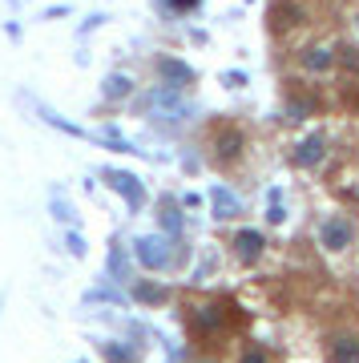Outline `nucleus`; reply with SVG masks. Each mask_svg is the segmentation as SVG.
Listing matches in <instances>:
<instances>
[{
	"label": "nucleus",
	"mask_w": 359,
	"mask_h": 363,
	"mask_svg": "<svg viewBox=\"0 0 359 363\" xmlns=\"http://www.w3.org/2000/svg\"><path fill=\"white\" fill-rule=\"evenodd\" d=\"M351 238H355V230H351V222H347V218H339V214H335V218H323V226H319V242H323L327 250H331V255L347 250V247H351Z\"/></svg>",
	"instance_id": "f257e3e1"
},
{
	"label": "nucleus",
	"mask_w": 359,
	"mask_h": 363,
	"mask_svg": "<svg viewBox=\"0 0 359 363\" xmlns=\"http://www.w3.org/2000/svg\"><path fill=\"white\" fill-rule=\"evenodd\" d=\"M299 65L307 69V73H331L339 65V57H335L331 45H307V49L299 52Z\"/></svg>",
	"instance_id": "f03ea898"
},
{
	"label": "nucleus",
	"mask_w": 359,
	"mask_h": 363,
	"mask_svg": "<svg viewBox=\"0 0 359 363\" xmlns=\"http://www.w3.org/2000/svg\"><path fill=\"white\" fill-rule=\"evenodd\" d=\"M138 262L150 267V271H162L170 262V242L166 238H154V234L150 238H138Z\"/></svg>",
	"instance_id": "7ed1b4c3"
},
{
	"label": "nucleus",
	"mask_w": 359,
	"mask_h": 363,
	"mask_svg": "<svg viewBox=\"0 0 359 363\" xmlns=\"http://www.w3.org/2000/svg\"><path fill=\"white\" fill-rule=\"evenodd\" d=\"M323 154H327V138H323V133H311V138H303V142L295 145L291 162L303 166V169H311V166H319L323 162Z\"/></svg>",
	"instance_id": "20e7f679"
},
{
	"label": "nucleus",
	"mask_w": 359,
	"mask_h": 363,
	"mask_svg": "<svg viewBox=\"0 0 359 363\" xmlns=\"http://www.w3.org/2000/svg\"><path fill=\"white\" fill-rule=\"evenodd\" d=\"M222 319H226V315H222L219 303L194 307V311H190V331H194V335H210V331H219V327H222Z\"/></svg>",
	"instance_id": "39448f33"
},
{
	"label": "nucleus",
	"mask_w": 359,
	"mask_h": 363,
	"mask_svg": "<svg viewBox=\"0 0 359 363\" xmlns=\"http://www.w3.org/2000/svg\"><path fill=\"white\" fill-rule=\"evenodd\" d=\"M158 77H162V85H170V89H182V85L194 81V69L174 61V57H158Z\"/></svg>",
	"instance_id": "423d86ee"
},
{
	"label": "nucleus",
	"mask_w": 359,
	"mask_h": 363,
	"mask_svg": "<svg viewBox=\"0 0 359 363\" xmlns=\"http://www.w3.org/2000/svg\"><path fill=\"white\" fill-rule=\"evenodd\" d=\"M263 247H267V238H263L258 230H238L234 234V255H238L243 262H258Z\"/></svg>",
	"instance_id": "0eeeda50"
},
{
	"label": "nucleus",
	"mask_w": 359,
	"mask_h": 363,
	"mask_svg": "<svg viewBox=\"0 0 359 363\" xmlns=\"http://www.w3.org/2000/svg\"><path fill=\"white\" fill-rule=\"evenodd\" d=\"M327 355L331 363H359V335H335Z\"/></svg>",
	"instance_id": "6e6552de"
},
{
	"label": "nucleus",
	"mask_w": 359,
	"mask_h": 363,
	"mask_svg": "<svg viewBox=\"0 0 359 363\" xmlns=\"http://www.w3.org/2000/svg\"><path fill=\"white\" fill-rule=\"evenodd\" d=\"M214 154H219L222 162H234V157L243 154V133L238 130H222L219 138H214Z\"/></svg>",
	"instance_id": "1a4fd4ad"
},
{
	"label": "nucleus",
	"mask_w": 359,
	"mask_h": 363,
	"mask_svg": "<svg viewBox=\"0 0 359 363\" xmlns=\"http://www.w3.org/2000/svg\"><path fill=\"white\" fill-rule=\"evenodd\" d=\"M109 182H114V190L117 194H126L129 202H133V206H141V186H138V178H133V174H109Z\"/></svg>",
	"instance_id": "9d476101"
},
{
	"label": "nucleus",
	"mask_w": 359,
	"mask_h": 363,
	"mask_svg": "<svg viewBox=\"0 0 359 363\" xmlns=\"http://www.w3.org/2000/svg\"><path fill=\"white\" fill-rule=\"evenodd\" d=\"M129 93H133V81H129L126 73H109V77H105V97H109V101H121Z\"/></svg>",
	"instance_id": "9b49d317"
},
{
	"label": "nucleus",
	"mask_w": 359,
	"mask_h": 363,
	"mask_svg": "<svg viewBox=\"0 0 359 363\" xmlns=\"http://www.w3.org/2000/svg\"><path fill=\"white\" fill-rule=\"evenodd\" d=\"M270 16H275V28H282V25H299V21H303V9H295V4H275V9H270Z\"/></svg>",
	"instance_id": "f8f14e48"
},
{
	"label": "nucleus",
	"mask_w": 359,
	"mask_h": 363,
	"mask_svg": "<svg viewBox=\"0 0 359 363\" xmlns=\"http://www.w3.org/2000/svg\"><path fill=\"white\" fill-rule=\"evenodd\" d=\"M138 298H145V303H162V298H166V286H145V283H141L138 286Z\"/></svg>",
	"instance_id": "ddd939ff"
},
{
	"label": "nucleus",
	"mask_w": 359,
	"mask_h": 363,
	"mask_svg": "<svg viewBox=\"0 0 359 363\" xmlns=\"http://www.w3.org/2000/svg\"><path fill=\"white\" fill-rule=\"evenodd\" d=\"M335 57L343 61L347 69H359V49H351V45H343V49H335Z\"/></svg>",
	"instance_id": "4468645a"
},
{
	"label": "nucleus",
	"mask_w": 359,
	"mask_h": 363,
	"mask_svg": "<svg viewBox=\"0 0 359 363\" xmlns=\"http://www.w3.org/2000/svg\"><path fill=\"white\" fill-rule=\"evenodd\" d=\"M53 214L61 222H73V210H69V202H57V194H53Z\"/></svg>",
	"instance_id": "2eb2a0df"
},
{
	"label": "nucleus",
	"mask_w": 359,
	"mask_h": 363,
	"mask_svg": "<svg viewBox=\"0 0 359 363\" xmlns=\"http://www.w3.org/2000/svg\"><path fill=\"white\" fill-rule=\"evenodd\" d=\"M170 9H174V13H190V9H198V4H202V0H166Z\"/></svg>",
	"instance_id": "dca6fc26"
},
{
	"label": "nucleus",
	"mask_w": 359,
	"mask_h": 363,
	"mask_svg": "<svg viewBox=\"0 0 359 363\" xmlns=\"http://www.w3.org/2000/svg\"><path fill=\"white\" fill-rule=\"evenodd\" d=\"M238 363H267V351H263V347H250Z\"/></svg>",
	"instance_id": "f3484780"
},
{
	"label": "nucleus",
	"mask_w": 359,
	"mask_h": 363,
	"mask_svg": "<svg viewBox=\"0 0 359 363\" xmlns=\"http://www.w3.org/2000/svg\"><path fill=\"white\" fill-rule=\"evenodd\" d=\"M65 242H69V250H73V255H85V242H81V234H69Z\"/></svg>",
	"instance_id": "a211bd4d"
},
{
	"label": "nucleus",
	"mask_w": 359,
	"mask_h": 363,
	"mask_svg": "<svg viewBox=\"0 0 359 363\" xmlns=\"http://www.w3.org/2000/svg\"><path fill=\"white\" fill-rule=\"evenodd\" d=\"M9 4H13V9H21V4H25V0H9Z\"/></svg>",
	"instance_id": "6ab92c4d"
}]
</instances>
